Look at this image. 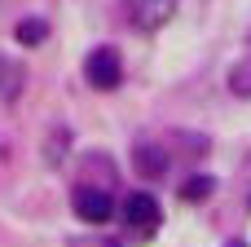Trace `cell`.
Segmentation results:
<instances>
[{
  "mask_svg": "<svg viewBox=\"0 0 251 247\" xmlns=\"http://www.w3.org/2000/svg\"><path fill=\"white\" fill-rule=\"evenodd\" d=\"M84 75H88V84H93V88H119V80H124L119 49H110V44L93 49V53H88V62H84Z\"/></svg>",
  "mask_w": 251,
  "mask_h": 247,
  "instance_id": "obj_1",
  "label": "cell"
},
{
  "mask_svg": "<svg viewBox=\"0 0 251 247\" xmlns=\"http://www.w3.org/2000/svg\"><path fill=\"white\" fill-rule=\"evenodd\" d=\"M71 208H75V217L88 221V225H101V221L115 217V203H110V194H106L101 186H79V190L71 194Z\"/></svg>",
  "mask_w": 251,
  "mask_h": 247,
  "instance_id": "obj_2",
  "label": "cell"
},
{
  "mask_svg": "<svg viewBox=\"0 0 251 247\" xmlns=\"http://www.w3.org/2000/svg\"><path fill=\"white\" fill-rule=\"evenodd\" d=\"M159 217H163V208H159L154 194H146V190L128 194V203H124V221H128V230H137V234H154V230H159Z\"/></svg>",
  "mask_w": 251,
  "mask_h": 247,
  "instance_id": "obj_3",
  "label": "cell"
},
{
  "mask_svg": "<svg viewBox=\"0 0 251 247\" xmlns=\"http://www.w3.org/2000/svg\"><path fill=\"white\" fill-rule=\"evenodd\" d=\"M176 13V0H128V22L137 31H159Z\"/></svg>",
  "mask_w": 251,
  "mask_h": 247,
  "instance_id": "obj_4",
  "label": "cell"
},
{
  "mask_svg": "<svg viewBox=\"0 0 251 247\" xmlns=\"http://www.w3.org/2000/svg\"><path fill=\"white\" fill-rule=\"evenodd\" d=\"M132 164H137L141 177H163V172H168V155H163V146H137Z\"/></svg>",
  "mask_w": 251,
  "mask_h": 247,
  "instance_id": "obj_5",
  "label": "cell"
},
{
  "mask_svg": "<svg viewBox=\"0 0 251 247\" xmlns=\"http://www.w3.org/2000/svg\"><path fill=\"white\" fill-rule=\"evenodd\" d=\"M44 35H49V22H44V18L18 22V40H22V44H44Z\"/></svg>",
  "mask_w": 251,
  "mask_h": 247,
  "instance_id": "obj_6",
  "label": "cell"
},
{
  "mask_svg": "<svg viewBox=\"0 0 251 247\" xmlns=\"http://www.w3.org/2000/svg\"><path fill=\"white\" fill-rule=\"evenodd\" d=\"M22 88V66H13V62H0V97H13Z\"/></svg>",
  "mask_w": 251,
  "mask_h": 247,
  "instance_id": "obj_7",
  "label": "cell"
},
{
  "mask_svg": "<svg viewBox=\"0 0 251 247\" xmlns=\"http://www.w3.org/2000/svg\"><path fill=\"white\" fill-rule=\"evenodd\" d=\"M212 190H216V181H212V177H190V181L181 186V199H207Z\"/></svg>",
  "mask_w": 251,
  "mask_h": 247,
  "instance_id": "obj_8",
  "label": "cell"
},
{
  "mask_svg": "<svg viewBox=\"0 0 251 247\" xmlns=\"http://www.w3.org/2000/svg\"><path fill=\"white\" fill-rule=\"evenodd\" d=\"M229 88H234L238 97H251V62L234 66V75H229Z\"/></svg>",
  "mask_w": 251,
  "mask_h": 247,
  "instance_id": "obj_9",
  "label": "cell"
},
{
  "mask_svg": "<svg viewBox=\"0 0 251 247\" xmlns=\"http://www.w3.org/2000/svg\"><path fill=\"white\" fill-rule=\"evenodd\" d=\"M49 137H53V141H49V150H44V155H49V164H53V159H62V155H66L71 137H66V128H62V133H49Z\"/></svg>",
  "mask_w": 251,
  "mask_h": 247,
  "instance_id": "obj_10",
  "label": "cell"
},
{
  "mask_svg": "<svg viewBox=\"0 0 251 247\" xmlns=\"http://www.w3.org/2000/svg\"><path fill=\"white\" fill-rule=\"evenodd\" d=\"M225 247H247V243H243V239H229V243H225Z\"/></svg>",
  "mask_w": 251,
  "mask_h": 247,
  "instance_id": "obj_11",
  "label": "cell"
},
{
  "mask_svg": "<svg viewBox=\"0 0 251 247\" xmlns=\"http://www.w3.org/2000/svg\"><path fill=\"white\" fill-rule=\"evenodd\" d=\"M101 247H124V243H115V239H110V243H101Z\"/></svg>",
  "mask_w": 251,
  "mask_h": 247,
  "instance_id": "obj_12",
  "label": "cell"
}]
</instances>
